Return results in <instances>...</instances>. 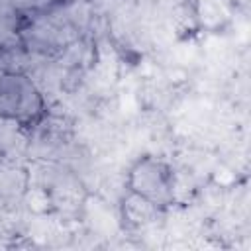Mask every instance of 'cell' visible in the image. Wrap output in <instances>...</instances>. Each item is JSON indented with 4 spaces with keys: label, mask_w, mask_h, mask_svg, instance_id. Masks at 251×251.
I'll return each instance as SVG.
<instances>
[{
    "label": "cell",
    "mask_w": 251,
    "mask_h": 251,
    "mask_svg": "<svg viewBox=\"0 0 251 251\" xmlns=\"http://www.w3.org/2000/svg\"><path fill=\"white\" fill-rule=\"evenodd\" d=\"M133 192L151 200L155 206H167L175 198V176L171 167L157 157H143L135 163L129 175Z\"/></svg>",
    "instance_id": "cell-1"
},
{
    "label": "cell",
    "mask_w": 251,
    "mask_h": 251,
    "mask_svg": "<svg viewBox=\"0 0 251 251\" xmlns=\"http://www.w3.org/2000/svg\"><path fill=\"white\" fill-rule=\"evenodd\" d=\"M41 112V94L25 75L4 73L0 76V116L18 122L33 120Z\"/></svg>",
    "instance_id": "cell-2"
},
{
    "label": "cell",
    "mask_w": 251,
    "mask_h": 251,
    "mask_svg": "<svg viewBox=\"0 0 251 251\" xmlns=\"http://www.w3.org/2000/svg\"><path fill=\"white\" fill-rule=\"evenodd\" d=\"M159 206H155L151 200L143 198L137 192H131L124 200V218L135 226H147L157 220Z\"/></svg>",
    "instance_id": "cell-3"
},
{
    "label": "cell",
    "mask_w": 251,
    "mask_h": 251,
    "mask_svg": "<svg viewBox=\"0 0 251 251\" xmlns=\"http://www.w3.org/2000/svg\"><path fill=\"white\" fill-rule=\"evenodd\" d=\"M25 188V175L20 169L4 167L0 169V196L2 198H16Z\"/></svg>",
    "instance_id": "cell-4"
},
{
    "label": "cell",
    "mask_w": 251,
    "mask_h": 251,
    "mask_svg": "<svg viewBox=\"0 0 251 251\" xmlns=\"http://www.w3.org/2000/svg\"><path fill=\"white\" fill-rule=\"evenodd\" d=\"M12 10L16 12H24V10H31L37 8V0H4Z\"/></svg>",
    "instance_id": "cell-5"
}]
</instances>
